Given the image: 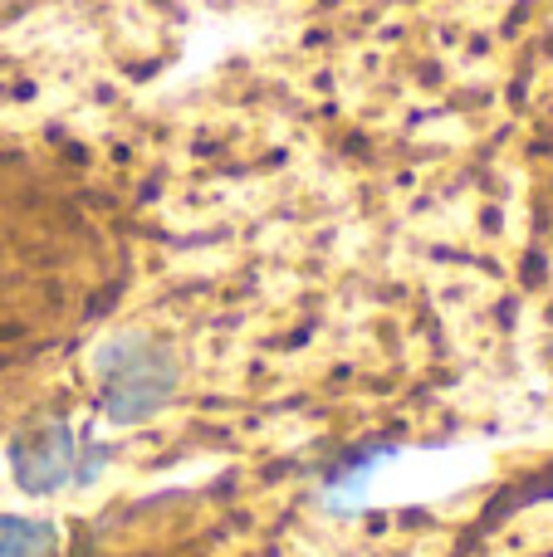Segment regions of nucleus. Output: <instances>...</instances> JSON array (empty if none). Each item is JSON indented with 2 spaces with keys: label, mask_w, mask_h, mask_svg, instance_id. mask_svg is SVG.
Listing matches in <instances>:
<instances>
[{
  "label": "nucleus",
  "mask_w": 553,
  "mask_h": 557,
  "mask_svg": "<svg viewBox=\"0 0 553 557\" xmlns=\"http://www.w3.org/2000/svg\"><path fill=\"white\" fill-rule=\"evenodd\" d=\"M94 372L103 386V416L113 425H147L182 386V367L157 337L113 333L94 347Z\"/></svg>",
  "instance_id": "obj_1"
},
{
  "label": "nucleus",
  "mask_w": 553,
  "mask_h": 557,
  "mask_svg": "<svg viewBox=\"0 0 553 557\" xmlns=\"http://www.w3.org/2000/svg\"><path fill=\"white\" fill-rule=\"evenodd\" d=\"M5 460H10V480H15V490L45 499V494L64 490V484L74 480L78 435L64 416H49V421L29 425V431H20L15 441H10Z\"/></svg>",
  "instance_id": "obj_2"
},
{
  "label": "nucleus",
  "mask_w": 553,
  "mask_h": 557,
  "mask_svg": "<svg viewBox=\"0 0 553 557\" xmlns=\"http://www.w3.org/2000/svg\"><path fill=\"white\" fill-rule=\"evenodd\" d=\"M59 529L29 513H0V557H54Z\"/></svg>",
  "instance_id": "obj_3"
},
{
  "label": "nucleus",
  "mask_w": 553,
  "mask_h": 557,
  "mask_svg": "<svg viewBox=\"0 0 553 557\" xmlns=\"http://www.w3.org/2000/svg\"><path fill=\"white\" fill-rule=\"evenodd\" d=\"M103 465H108V450H103V445L84 441V445H78V460H74V480H78V484L98 480V470H103Z\"/></svg>",
  "instance_id": "obj_4"
}]
</instances>
